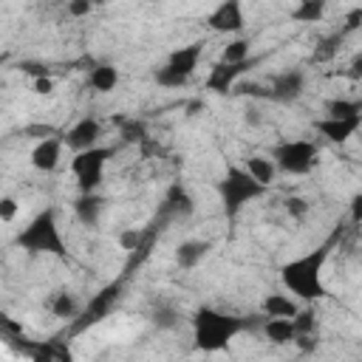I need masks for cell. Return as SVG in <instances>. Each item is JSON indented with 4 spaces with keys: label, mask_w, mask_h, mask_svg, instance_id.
Listing matches in <instances>:
<instances>
[{
    "label": "cell",
    "mask_w": 362,
    "mask_h": 362,
    "mask_svg": "<svg viewBox=\"0 0 362 362\" xmlns=\"http://www.w3.org/2000/svg\"><path fill=\"white\" fill-rule=\"evenodd\" d=\"M150 320H153V325H156L158 331H170V328H175V325L181 322V317H178V311H175L173 305H158Z\"/></svg>",
    "instance_id": "cell-27"
},
{
    "label": "cell",
    "mask_w": 362,
    "mask_h": 362,
    "mask_svg": "<svg viewBox=\"0 0 362 362\" xmlns=\"http://www.w3.org/2000/svg\"><path fill=\"white\" fill-rule=\"evenodd\" d=\"M113 156V150L110 147H88V150H79L76 156H74V161H71V170H74V175H82V173H102V167H105V161Z\"/></svg>",
    "instance_id": "cell-13"
},
{
    "label": "cell",
    "mask_w": 362,
    "mask_h": 362,
    "mask_svg": "<svg viewBox=\"0 0 362 362\" xmlns=\"http://www.w3.org/2000/svg\"><path fill=\"white\" fill-rule=\"evenodd\" d=\"M99 136H102V124H99L96 119L85 116V119H79V122H76V124L68 130L65 141H68V147H71L74 153H79V150L93 147V144L99 141Z\"/></svg>",
    "instance_id": "cell-11"
},
{
    "label": "cell",
    "mask_w": 362,
    "mask_h": 362,
    "mask_svg": "<svg viewBox=\"0 0 362 362\" xmlns=\"http://www.w3.org/2000/svg\"><path fill=\"white\" fill-rule=\"evenodd\" d=\"M54 90V82H51V76H37L34 79V93H40V96H48Z\"/></svg>",
    "instance_id": "cell-38"
},
{
    "label": "cell",
    "mask_w": 362,
    "mask_h": 362,
    "mask_svg": "<svg viewBox=\"0 0 362 362\" xmlns=\"http://www.w3.org/2000/svg\"><path fill=\"white\" fill-rule=\"evenodd\" d=\"M17 337H23V325H20L14 317H8L6 311H0V339L11 342V339H17Z\"/></svg>",
    "instance_id": "cell-30"
},
{
    "label": "cell",
    "mask_w": 362,
    "mask_h": 362,
    "mask_svg": "<svg viewBox=\"0 0 362 362\" xmlns=\"http://www.w3.org/2000/svg\"><path fill=\"white\" fill-rule=\"evenodd\" d=\"M209 249H212L209 240H184V243H178V249H175V263H178L181 269H195V266L209 255Z\"/></svg>",
    "instance_id": "cell-17"
},
{
    "label": "cell",
    "mask_w": 362,
    "mask_h": 362,
    "mask_svg": "<svg viewBox=\"0 0 362 362\" xmlns=\"http://www.w3.org/2000/svg\"><path fill=\"white\" fill-rule=\"evenodd\" d=\"M240 59H249V40H232L221 54V62H240Z\"/></svg>",
    "instance_id": "cell-29"
},
{
    "label": "cell",
    "mask_w": 362,
    "mask_h": 362,
    "mask_svg": "<svg viewBox=\"0 0 362 362\" xmlns=\"http://www.w3.org/2000/svg\"><path fill=\"white\" fill-rule=\"evenodd\" d=\"M260 308H263V317H294L297 314V303L286 294H269Z\"/></svg>",
    "instance_id": "cell-21"
},
{
    "label": "cell",
    "mask_w": 362,
    "mask_h": 362,
    "mask_svg": "<svg viewBox=\"0 0 362 362\" xmlns=\"http://www.w3.org/2000/svg\"><path fill=\"white\" fill-rule=\"evenodd\" d=\"M286 212H288L294 221H300V218H305V212H308V201H305V198H288V201H286Z\"/></svg>",
    "instance_id": "cell-34"
},
{
    "label": "cell",
    "mask_w": 362,
    "mask_h": 362,
    "mask_svg": "<svg viewBox=\"0 0 362 362\" xmlns=\"http://www.w3.org/2000/svg\"><path fill=\"white\" fill-rule=\"evenodd\" d=\"M206 25L218 34H238L246 23H243V6L240 0H221L209 14H206Z\"/></svg>",
    "instance_id": "cell-6"
},
{
    "label": "cell",
    "mask_w": 362,
    "mask_h": 362,
    "mask_svg": "<svg viewBox=\"0 0 362 362\" xmlns=\"http://www.w3.org/2000/svg\"><path fill=\"white\" fill-rule=\"evenodd\" d=\"M119 294H122V283H110V286H105V288L88 303V308H85L82 320L76 322V328H85L88 322H99L102 317H107V311L116 305Z\"/></svg>",
    "instance_id": "cell-9"
},
{
    "label": "cell",
    "mask_w": 362,
    "mask_h": 362,
    "mask_svg": "<svg viewBox=\"0 0 362 362\" xmlns=\"http://www.w3.org/2000/svg\"><path fill=\"white\" fill-rule=\"evenodd\" d=\"M20 71H23V74H31V76H48V65H42V62H34V59H25V62H20Z\"/></svg>",
    "instance_id": "cell-36"
},
{
    "label": "cell",
    "mask_w": 362,
    "mask_h": 362,
    "mask_svg": "<svg viewBox=\"0 0 362 362\" xmlns=\"http://www.w3.org/2000/svg\"><path fill=\"white\" fill-rule=\"evenodd\" d=\"M153 76H156V82H158L161 88H181V85H187V82H189V76H187V74H181V71H175V68H170V65L158 68Z\"/></svg>",
    "instance_id": "cell-28"
},
{
    "label": "cell",
    "mask_w": 362,
    "mask_h": 362,
    "mask_svg": "<svg viewBox=\"0 0 362 362\" xmlns=\"http://www.w3.org/2000/svg\"><path fill=\"white\" fill-rule=\"evenodd\" d=\"M359 124H362V113H359V116H348V119H331V116H325V119H317V122H314V127H317L328 141H337V144L348 141V139L359 130Z\"/></svg>",
    "instance_id": "cell-10"
},
{
    "label": "cell",
    "mask_w": 362,
    "mask_h": 362,
    "mask_svg": "<svg viewBox=\"0 0 362 362\" xmlns=\"http://www.w3.org/2000/svg\"><path fill=\"white\" fill-rule=\"evenodd\" d=\"M257 184H263V187H269L272 181H274V161L272 158H266V156H249L246 158V167H243Z\"/></svg>",
    "instance_id": "cell-19"
},
{
    "label": "cell",
    "mask_w": 362,
    "mask_h": 362,
    "mask_svg": "<svg viewBox=\"0 0 362 362\" xmlns=\"http://www.w3.org/2000/svg\"><path fill=\"white\" fill-rule=\"evenodd\" d=\"M328 260V246H320L303 257H294L288 263H283L280 269V277H283V286L300 297V300H320L325 297V286H322V266Z\"/></svg>",
    "instance_id": "cell-2"
},
{
    "label": "cell",
    "mask_w": 362,
    "mask_h": 362,
    "mask_svg": "<svg viewBox=\"0 0 362 362\" xmlns=\"http://www.w3.org/2000/svg\"><path fill=\"white\" fill-rule=\"evenodd\" d=\"M303 90H305V74L291 68V71H283V74H274V76H272V85H269L266 96H269L272 102L288 105V102L300 99Z\"/></svg>",
    "instance_id": "cell-7"
},
{
    "label": "cell",
    "mask_w": 362,
    "mask_h": 362,
    "mask_svg": "<svg viewBox=\"0 0 362 362\" xmlns=\"http://www.w3.org/2000/svg\"><path fill=\"white\" fill-rule=\"evenodd\" d=\"M59 153H62L59 139H42V141L31 150V164H34V170L51 173V170L59 164Z\"/></svg>",
    "instance_id": "cell-14"
},
{
    "label": "cell",
    "mask_w": 362,
    "mask_h": 362,
    "mask_svg": "<svg viewBox=\"0 0 362 362\" xmlns=\"http://www.w3.org/2000/svg\"><path fill=\"white\" fill-rule=\"evenodd\" d=\"M252 325H255L252 320L221 314V311H215L209 305H201L192 314V339H195L198 351L212 354V351H223L229 345V339H235L240 331H246Z\"/></svg>",
    "instance_id": "cell-1"
},
{
    "label": "cell",
    "mask_w": 362,
    "mask_h": 362,
    "mask_svg": "<svg viewBox=\"0 0 362 362\" xmlns=\"http://www.w3.org/2000/svg\"><path fill=\"white\" fill-rule=\"evenodd\" d=\"M243 113H246V116H243V119H246V124H252V127H257V124L263 122V116H260V110H257V107H246Z\"/></svg>",
    "instance_id": "cell-39"
},
{
    "label": "cell",
    "mask_w": 362,
    "mask_h": 362,
    "mask_svg": "<svg viewBox=\"0 0 362 362\" xmlns=\"http://www.w3.org/2000/svg\"><path fill=\"white\" fill-rule=\"evenodd\" d=\"M88 82H90L93 90L107 93V90H113V88L119 85V71H116L113 65H96V68L90 71V76H88Z\"/></svg>",
    "instance_id": "cell-23"
},
{
    "label": "cell",
    "mask_w": 362,
    "mask_h": 362,
    "mask_svg": "<svg viewBox=\"0 0 362 362\" xmlns=\"http://www.w3.org/2000/svg\"><path fill=\"white\" fill-rule=\"evenodd\" d=\"M337 42H339V34L328 37L325 42H320V45H317V51H314V59H317V62L331 59V57H334V51H337Z\"/></svg>",
    "instance_id": "cell-32"
},
{
    "label": "cell",
    "mask_w": 362,
    "mask_h": 362,
    "mask_svg": "<svg viewBox=\"0 0 362 362\" xmlns=\"http://www.w3.org/2000/svg\"><path fill=\"white\" fill-rule=\"evenodd\" d=\"M116 124L122 127L119 130V136H122V141H127V144H136V141H141L144 136H147V124L144 122H136V119H116Z\"/></svg>",
    "instance_id": "cell-24"
},
{
    "label": "cell",
    "mask_w": 362,
    "mask_h": 362,
    "mask_svg": "<svg viewBox=\"0 0 362 362\" xmlns=\"http://www.w3.org/2000/svg\"><path fill=\"white\" fill-rule=\"evenodd\" d=\"M76 184H79V192H96V187L102 184V173H82L76 175Z\"/></svg>",
    "instance_id": "cell-33"
},
{
    "label": "cell",
    "mask_w": 362,
    "mask_h": 362,
    "mask_svg": "<svg viewBox=\"0 0 362 362\" xmlns=\"http://www.w3.org/2000/svg\"><path fill=\"white\" fill-rule=\"evenodd\" d=\"M325 8H328V0H300L297 8L291 11V20H297V23H320L325 17Z\"/></svg>",
    "instance_id": "cell-22"
},
{
    "label": "cell",
    "mask_w": 362,
    "mask_h": 362,
    "mask_svg": "<svg viewBox=\"0 0 362 362\" xmlns=\"http://www.w3.org/2000/svg\"><path fill=\"white\" fill-rule=\"evenodd\" d=\"M291 325H294V339L297 337H311L314 328H317V317L311 308H297V314L291 317Z\"/></svg>",
    "instance_id": "cell-25"
},
{
    "label": "cell",
    "mask_w": 362,
    "mask_h": 362,
    "mask_svg": "<svg viewBox=\"0 0 362 362\" xmlns=\"http://www.w3.org/2000/svg\"><path fill=\"white\" fill-rule=\"evenodd\" d=\"M90 8H93L90 0H68V14L71 17H85V14H90Z\"/></svg>",
    "instance_id": "cell-35"
},
{
    "label": "cell",
    "mask_w": 362,
    "mask_h": 362,
    "mask_svg": "<svg viewBox=\"0 0 362 362\" xmlns=\"http://www.w3.org/2000/svg\"><path fill=\"white\" fill-rule=\"evenodd\" d=\"M147 238L139 232V229H124L122 235H119V246L124 249V252H136V249H144L147 243H144Z\"/></svg>",
    "instance_id": "cell-31"
},
{
    "label": "cell",
    "mask_w": 362,
    "mask_h": 362,
    "mask_svg": "<svg viewBox=\"0 0 362 362\" xmlns=\"http://www.w3.org/2000/svg\"><path fill=\"white\" fill-rule=\"evenodd\" d=\"M17 246L31 252V255H57V257H65L68 249H65V240H62V232L57 226V215L54 209H42L37 212L28 226L17 235Z\"/></svg>",
    "instance_id": "cell-3"
},
{
    "label": "cell",
    "mask_w": 362,
    "mask_h": 362,
    "mask_svg": "<svg viewBox=\"0 0 362 362\" xmlns=\"http://www.w3.org/2000/svg\"><path fill=\"white\" fill-rule=\"evenodd\" d=\"M272 161L274 167H280L283 173L288 175H305L314 170L317 164V147L305 139H297V141H280L274 150H272Z\"/></svg>",
    "instance_id": "cell-5"
},
{
    "label": "cell",
    "mask_w": 362,
    "mask_h": 362,
    "mask_svg": "<svg viewBox=\"0 0 362 362\" xmlns=\"http://www.w3.org/2000/svg\"><path fill=\"white\" fill-rule=\"evenodd\" d=\"M249 68H252L249 59H240V62H215L212 71H209V76H206V90H212V93L232 90L235 82H238V76H243Z\"/></svg>",
    "instance_id": "cell-8"
},
{
    "label": "cell",
    "mask_w": 362,
    "mask_h": 362,
    "mask_svg": "<svg viewBox=\"0 0 362 362\" xmlns=\"http://www.w3.org/2000/svg\"><path fill=\"white\" fill-rule=\"evenodd\" d=\"M102 209H105V201L96 192H79V198L74 201V212H76L79 223H85V226H96Z\"/></svg>",
    "instance_id": "cell-16"
},
{
    "label": "cell",
    "mask_w": 362,
    "mask_h": 362,
    "mask_svg": "<svg viewBox=\"0 0 362 362\" xmlns=\"http://www.w3.org/2000/svg\"><path fill=\"white\" fill-rule=\"evenodd\" d=\"M93 6H102V3H110V0H90Z\"/></svg>",
    "instance_id": "cell-41"
},
{
    "label": "cell",
    "mask_w": 362,
    "mask_h": 362,
    "mask_svg": "<svg viewBox=\"0 0 362 362\" xmlns=\"http://www.w3.org/2000/svg\"><path fill=\"white\" fill-rule=\"evenodd\" d=\"M201 51H204V42H189V45H184V48L173 51V54H170V59H167V65H170V68H175V71H181V74H187V76H192V74H195V68H198Z\"/></svg>",
    "instance_id": "cell-15"
},
{
    "label": "cell",
    "mask_w": 362,
    "mask_h": 362,
    "mask_svg": "<svg viewBox=\"0 0 362 362\" xmlns=\"http://www.w3.org/2000/svg\"><path fill=\"white\" fill-rule=\"evenodd\" d=\"M48 308H51V314L59 317V320H74L76 311H79V303H76V297H74L71 291H57V294H51Z\"/></svg>",
    "instance_id": "cell-20"
},
{
    "label": "cell",
    "mask_w": 362,
    "mask_h": 362,
    "mask_svg": "<svg viewBox=\"0 0 362 362\" xmlns=\"http://www.w3.org/2000/svg\"><path fill=\"white\" fill-rule=\"evenodd\" d=\"M359 102L356 99H331L328 102V107H325V113L331 116V119H348V116H359Z\"/></svg>",
    "instance_id": "cell-26"
},
{
    "label": "cell",
    "mask_w": 362,
    "mask_h": 362,
    "mask_svg": "<svg viewBox=\"0 0 362 362\" xmlns=\"http://www.w3.org/2000/svg\"><path fill=\"white\" fill-rule=\"evenodd\" d=\"M359 17H362V11H359V8H356V11H351V14H348V31H351V28H356V25H359Z\"/></svg>",
    "instance_id": "cell-40"
},
{
    "label": "cell",
    "mask_w": 362,
    "mask_h": 362,
    "mask_svg": "<svg viewBox=\"0 0 362 362\" xmlns=\"http://www.w3.org/2000/svg\"><path fill=\"white\" fill-rule=\"evenodd\" d=\"M192 209H195V204H192L189 192H187L181 184H173V187L167 189V198H164L158 215H161V218H187V215H192Z\"/></svg>",
    "instance_id": "cell-12"
},
{
    "label": "cell",
    "mask_w": 362,
    "mask_h": 362,
    "mask_svg": "<svg viewBox=\"0 0 362 362\" xmlns=\"http://www.w3.org/2000/svg\"><path fill=\"white\" fill-rule=\"evenodd\" d=\"M263 192H266V187L257 184L243 167H229L226 175L218 181V195H221V204H223L226 218H235L249 201L260 198Z\"/></svg>",
    "instance_id": "cell-4"
},
{
    "label": "cell",
    "mask_w": 362,
    "mask_h": 362,
    "mask_svg": "<svg viewBox=\"0 0 362 362\" xmlns=\"http://www.w3.org/2000/svg\"><path fill=\"white\" fill-rule=\"evenodd\" d=\"M14 215H17V201L0 198V221H14Z\"/></svg>",
    "instance_id": "cell-37"
},
{
    "label": "cell",
    "mask_w": 362,
    "mask_h": 362,
    "mask_svg": "<svg viewBox=\"0 0 362 362\" xmlns=\"http://www.w3.org/2000/svg\"><path fill=\"white\" fill-rule=\"evenodd\" d=\"M263 334H266V339L274 342V345L294 342V325H291V317H266V322H263Z\"/></svg>",
    "instance_id": "cell-18"
}]
</instances>
